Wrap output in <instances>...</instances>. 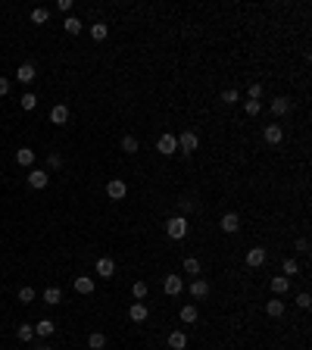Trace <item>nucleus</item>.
I'll use <instances>...</instances> for the list:
<instances>
[{
    "mask_svg": "<svg viewBox=\"0 0 312 350\" xmlns=\"http://www.w3.org/2000/svg\"><path fill=\"white\" fill-rule=\"evenodd\" d=\"M166 235L172 241H184V238H188V219H184V216H172L166 222Z\"/></svg>",
    "mask_w": 312,
    "mask_h": 350,
    "instance_id": "1",
    "label": "nucleus"
},
{
    "mask_svg": "<svg viewBox=\"0 0 312 350\" xmlns=\"http://www.w3.org/2000/svg\"><path fill=\"white\" fill-rule=\"evenodd\" d=\"M175 138H178V154H184V157H191L194 150L200 147V138L194 135L191 128H184V132H181V135H175Z\"/></svg>",
    "mask_w": 312,
    "mask_h": 350,
    "instance_id": "2",
    "label": "nucleus"
},
{
    "mask_svg": "<svg viewBox=\"0 0 312 350\" xmlns=\"http://www.w3.org/2000/svg\"><path fill=\"white\" fill-rule=\"evenodd\" d=\"M156 150L163 157H172V154H178V138L172 135V132H166V135H159V141H156Z\"/></svg>",
    "mask_w": 312,
    "mask_h": 350,
    "instance_id": "3",
    "label": "nucleus"
},
{
    "mask_svg": "<svg viewBox=\"0 0 312 350\" xmlns=\"http://www.w3.org/2000/svg\"><path fill=\"white\" fill-rule=\"evenodd\" d=\"M50 184V175L44 172V169H28V188H34V191H44Z\"/></svg>",
    "mask_w": 312,
    "mask_h": 350,
    "instance_id": "4",
    "label": "nucleus"
},
{
    "mask_svg": "<svg viewBox=\"0 0 312 350\" xmlns=\"http://www.w3.org/2000/svg\"><path fill=\"white\" fill-rule=\"evenodd\" d=\"M269 110H272V116H287V113L294 110V100H291V97H284V94H278V97H272Z\"/></svg>",
    "mask_w": 312,
    "mask_h": 350,
    "instance_id": "5",
    "label": "nucleus"
},
{
    "mask_svg": "<svg viewBox=\"0 0 312 350\" xmlns=\"http://www.w3.org/2000/svg\"><path fill=\"white\" fill-rule=\"evenodd\" d=\"M218 228H222L225 235H237L240 231V216L237 213H225L222 219H218Z\"/></svg>",
    "mask_w": 312,
    "mask_h": 350,
    "instance_id": "6",
    "label": "nucleus"
},
{
    "mask_svg": "<svg viewBox=\"0 0 312 350\" xmlns=\"http://www.w3.org/2000/svg\"><path fill=\"white\" fill-rule=\"evenodd\" d=\"M128 319L131 322H147L150 319V307H147L144 300H134L131 307H128Z\"/></svg>",
    "mask_w": 312,
    "mask_h": 350,
    "instance_id": "7",
    "label": "nucleus"
},
{
    "mask_svg": "<svg viewBox=\"0 0 312 350\" xmlns=\"http://www.w3.org/2000/svg\"><path fill=\"white\" fill-rule=\"evenodd\" d=\"M163 291H166L169 297H178L181 291H184V282H181V275H172V272H169V275L163 278Z\"/></svg>",
    "mask_w": 312,
    "mask_h": 350,
    "instance_id": "8",
    "label": "nucleus"
},
{
    "mask_svg": "<svg viewBox=\"0 0 312 350\" xmlns=\"http://www.w3.org/2000/svg\"><path fill=\"white\" fill-rule=\"evenodd\" d=\"M125 194H128V184H125L122 178H112L106 184V197H109V200H125Z\"/></svg>",
    "mask_w": 312,
    "mask_h": 350,
    "instance_id": "9",
    "label": "nucleus"
},
{
    "mask_svg": "<svg viewBox=\"0 0 312 350\" xmlns=\"http://www.w3.org/2000/svg\"><path fill=\"white\" fill-rule=\"evenodd\" d=\"M265 256H269V253H265V247H250L244 260H247V266H250V269H259V266L265 263Z\"/></svg>",
    "mask_w": 312,
    "mask_h": 350,
    "instance_id": "10",
    "label": "nucleus"
},
{
    "mask_svg": "<svg viewBox=\"0 0 312 350\" xmlns=\"http://www.w3.org/2000/svg\"><path fill=\"white\" fill-rule=\"evenodd\" d=\"M262 138H265V144H281L284 141V128L281 125H265L262 128Z\"/></svg>",
    "mask_w": 312,
    "mask_h": 350,
    "instance_id": "11",
    "label": "nucleus"
},
{
    "mask_svg": "<svg viewBox=\"0 0 312 350\" xmlns=\"http://www.w3.org/2000/svg\"><path fill=\"white\" fill-rule=\"evenodd\" d=\"M188 291H191V297H197V300H203L206 294H209V282H206V278H194V282L188 285Z\"/></svg>",
    "mask_w": 312,
    "mask_h": 350,
    "instance_id": "12",
    "label": "nucleus"
},
{
    "mask_svg": "<svg viewBox=\"0 0 312 350\" xmlns=\"http://www.w3.org/2000/svg\"><path fill=\"white\" fill-rule=\"evenodd\" d=\"M97 275H100V278H112V275H115V260H109V256H100V260H97Z\"/></svg>",
    "mask_w": 312,
    "mask_h": 350,
    "instance_id": "13",
    "label": "nucleus"
},
{
    "mask_svg": "<svg viewBox=\"0 0 312 350\" xmlns=\"http://www.w3.org/2000/svg\"><path fill=\"white\" fill-rule=\"evenodd\" d=\"M178 319H181L184 325H194V322L200 319V313H197V307H194V303H184L181 313H178Z\"/></svg>",
    "mask_w": 312,
    "mask_h": 350,
    "instance_id": "14",
    "label": "nucleus"
},
{
    "mask_svg": "<svg viewBox=\"0 0 312 350\" xmlns=\"http://www.w3.org/2000/svg\"><path fill=\"white\" fill-rule=\"evenodd\" d=\"M50 122L53 125H66L69 122V107H66V103H56V107L50 110Z\"/></svg>",
    "mask_w": 312,
    "mask_h": 350,
    "instance_id": "15",
    "label": "nucleus"
},
{
    "mask_svg": "<svg viewBox=\"0 0 312 350\" xmlns=\"http://www.w3.org/2000/svg\"><path fill=\"white\" fill-rule=\"evenodd\" d=\"M269 288H272V294H287V291H291V278H284V275H275L272 282H269Z\"/></svg>",
    "mask_w": 312,
    "mask_h": 350,
    "instance_id": "16",
    "label": "nucleus"
},
{
    "mask_svg": "<svg viewBox=\"0 0 312 350\" xmlns=\"http://www.w3.org/2000/svg\"><path fill=\"white\" fill-rule=\"evenodd\" d=\"M16 163H19L22 169H31V166H34V150H31V147L16 150Z\"/></svg>",
    "mask_w": 312,
    "mask_h": 350,
    "instance_id": "17",
    "label": "nucleus"
},
{
    "mask_svg": "<svg viewBox=\"0 0 312 350\" xmlns=\"http://www.w3.org/2000/svg\"><path fill=\"white\" fill-rule=\"evenodd\" d=\"M72 288L78 291V294H94V278H91V275H78Z\"/></svg>",
    "mask_w": 312,
    "mask_h": 350,
    "instance_id": "18",
    "label": "nucleus"
},
{
    "mask_svg": "<svg viewBox=\"0 0 312 350\" xmlns=\"http://www.w3.org/2000/svg\"><path fill=\"white\" fill-rule=\"evenodd\" d=\"M34 75H38V72H34V66H31V63H22V66H19V72H16V78L22 81V85H31Z\"/></svg>",
    "mask_w": 312,
    "mask_h": 350,
    "instance_id": "19",
    "label": "nucleus"
},
{
    "mask_svg": "<svg viewBox=\"0 0 312 350\" xmlns=\"http://www.w3.org/2000/svg\"><path fill=\"white\" fill-rule=\"evenodd\" d=\"M44 303H47V307H56V303H63V291L60 288H44Z\"/></svg>",
    "mask_w": 312,
    "mask_h": 350,
    "instance_id": "20",
    "label": "nucleus"
},
{
    "mask_svg": "<svg viewBox=\"0 0 312 350\" xmlns=\"http://www.w3.org/2000/svg\"><path fill=\"white\" fill-rule=\"evenodd\" d=\"M53 332H56L53 319H41V322H34V335H41V338H50Z\"/></svg>",
    "mask_w": 312,
    "mask_h": 350,
    "instance_id": "21",
    "label": "nucleus"
},
{
    "mask_svg": "<svg viewBox=\"0 0 312 350\" xmlns=\"http://www.w3.org/2000/svg\"><path fill=\"white\" fill-rule=\"evenodd\" d=\"M169 347L172 350H184L188 347V335L184 332H169Z\"/></svg>",
    "mask_w": 312,
    "mask_h": 350,
    "instance_id": "22",
    "label": "nucleus"
},
{
    "mask_svg": "<svg viewBox=\"0 0 312 350\" xmlns=\"http://www.w3.org/2000/svg\"><path fill=\"white\" fill-rule=\"evenodd\" d=\"M91 38H94V41H106L109 38V25H106V22H94V25H91Z\"/></svg>",
    "mask_w": 312,
    "mask_h": 350,
    "instance_id": "23",
    "label": "nucleus"
},
{
    "mask_svg": "<svg viewBox=\"0 0 312 350\" xmlns=\"http://www.w3.org/2000/svg\"><path fill=\"white\" fill-rule=\"evenodd\" d=\"M265 313H269V319H281L284 316V300H269L265 303Z\"/></svg>",
    "mask_w": 312,
    "mask_h": 350,
    "instance_id": "24",
    "label": "nucleus"
},
{
    "mask_svg": "<svg viewBox=\"0 0 312 350\" xmlns=\"http://www.w3.org/2000/svg\"><path fill=\"white\" fill-rule=\"evenodd\" d=\"M218 100H222L225 107H234V103L240 100V91H237V88H225L222 94H218Z\"/></svg>",
    "mask_w": 312,
    "mask_h": 350,
    "instance_id": "25",
    "label": "nucleus"
},
{
    "mask_svg": "<svg viewBox=\"0 0 312 350\" xmlns=\"http://www.w3.org/2000/svg\"><path fill=\"white\" fill-rule=\"evenodd\" d=\"M47 19H50V9L47 6H34L31 9V22H34V25H47Z\"/></svg>",
    "mask_w": 312,
    "mask_h": 350,
    "instance_id": "26",
    "label": "nucleus"
},
{
    "mask_svg": "<svg viewBox=\"0 0 312 350\" xmlns=\"http://www.w3.org/2000/svg\"><path fill=\"white\" fill-rule=\"evenodd\" d=\"M88 347L91 350H103V347H106V335H103V332H91L88 335Z\"/></svg>",
    "mask_w": 312,
    "mask_h": 350,
    "instance_id": "27",
    "label": "nucleus"
},
{
    "mask_svg": "<svg viewBox=\"0 0 312 350\" xmlns=\"http://www.w3.org/2000/svg\"><path fill=\"white\" fill-rule=\"evenodd\" d=\"M122 150L131 157V154H137V150H141V141H137L134 135H125V138H122Z\"/></svg>",
    "mask_w": 312,
    "mask_h": 350,
    "instance_id": "28",
    "label": "nucleus"
},
{
    "mask_svg": "<svg viewBox=\"0 0 312 350\" xmlns=\"http://www.w3.org/2000/svg\"><path fill=\"white\" fill-rule=\"evenodd\" d=\"M63 28H66V34H78V31L85 28V22H82V19H75V16H66Z\"/></svg>",
    "mask_w": 312,
    "mask_h": 350,
    "instance_id": "29",
    "label": "nucleus"
},
{
    "mask_svg": "<svg viewBox=\"0 0 312 350\" xmlns=\"http://www.w3.org/2000/svg\"><path fill=\"white\" fill-rule=\"evenodd\" d=\"M16 335H19V341H22V344L34 341V325H25V322H22L19 329H16Z\"/></svg>",
    "mask_w": 312,
    "mask_h": 350,
    "instance_id": "30",
    "label": "nucleus"
},
{
    "mask_svg": "<svg viewBox=\"0 0 312 350\" xmlns=\"http://www.w3.org/2000/svg\"><path fill=\"white\" fill-rule=\"evenodd\" d=\"M281 272H284V278H291V275H300V266H297V260H294V256H287V260L281 263Z\"/></svg>",
    "mask_w": 312,
    "mask_h": 350,
    "instance_id": "31",
    "label": "nucleus"
},
{
    "mask_svg": "<svg viewBox=\"0 0 312 350\" xmlns=\"http://www.w3.org/2000/svg\"><path fill=\"white\" fill-rule=\"evenodd\" d=\"M131 294H134V300H147L150 285H147V282H134V285H131Z\"/></svg>",
    "mask_w": 312,
    "mask_h": 350,
    "instance_id": "32",
    "label": "nucleus"
},
{
    "mask_svg": "<svg viewBox=\"0 0 312 350\" xmlns=\"http://www.w3.org/2000/svg\"><path fill=\"white\" fill-rule=\"evenodd\" d=\"M19 107H22V110H34V107H38V94H31V91H25V94L19 97Z\"/></svg>",
    "mask_w": 312,
    "mask_h": 350,
    "instance_id": "33",
    "label": "nucleus"
},
{
    "mask_svg": "<svg viewBox=\"0 0 312 350\" xmlns=\"http://www.w3.org/2000/svg\"><path fill=\"white\" fill-rule=\"evenodd\" d=\"M262 94H265V91H262L259 81H253V85L247 88V100H259V103H262Z\"/></svg>",
    "mask_w": 312,
    "mask_h": 350,
    "instance_id": "34",
    "label": "nucleus"
},
{
    "mask_svg": "<svg viewBox=\"0 0 312 350\" xmlns=\"http://www.w3.org/2000/svg\"><path fill=\"white\" fill-rule=\"evenodd\" d=\"M184 272H188V275H200V260H197V256H188V260H184Z\"/></svg>",
    "mask_w": 312,
    "mask_h": 350,
    "instance_id": "35",
    "label": "nucleus"
},
{
    "mask_svg": "<svg viewBox=\"0 0 312 350\" xmlns=\"http://www.w3.org/2000/svg\"><path fill=\"white\" fill-rule=\"evenodd\" d=\"M19 303H34V288L31 285H22L19 288Z\"/></svg>",
    "mask_w": 312,
    "mask_h": 350,
    "instance_id": "36",
    "label": "nucleus"
},
{
    "mask_svg": "<svg viewBox=\"0 0 312 350\" xmlns=\"http://www.w3.org/2000/svg\"><path fill=\"white\" fill-rule=\"evenodd\" d=\"M244 113L247 116H259L262 113V103L259 100H244Z\"/></svg>",
    "mask_w": 312,
    "mask_h": 350,
    "instance_id": "37",
    "label": "nucleus"
},
{
    "mask_svg": "<svg viewBox=\"0 0 312 350\" xmlns=\"http://www.w3.org/2000/svg\"><path fill=\"white\" fill-rule=\"evenodd\" d=\"M297 307H300V310H309V307H312L309 291H300V294H297Z\"/></svg>",
    "mask_w": 312,
    "mask_h": 350,
    "instance_id": "38",
    "label": "nucleus"
},
{
    "mask_svg": "<svg viewBox=\"0 0 312 350\" xmlns=\"http://www.w3.org/2000/svg\"><path fill=\"white\" fill-rule=\"evenodd\" d=\"M191 213H194V200H181V203H178V216L188 219Z\"/></svg>",
    "mask_w": 312,
    "mask_h": 350,
    "instance_id": "39",
    "label": "nucleus"
},
{
    "mask_svg": "<svg viewBox=\"0 0 312 350\" xmlns=\"http://www.w3.org/2000/svg\"><path fill=\"white\" fill-rule=\"evenodd\" d=\"M56 9H60V13H72V0H56Z\"/></svg>",
    "mask_w": 312,
    "mask_h": 350,
    "instance_id": "40",
    "label": "nucleus"
},
{
    "mask_svg": "<svg viewBox=\"0 0 312 350\" xmlns=\"http://www.w3.org/2000/svg\"><path fill=\"white\" fill-rule=\"evenodd\" d=\"M47 166H50V169H60V166H63V157H60V154H50V157H47Z\"/></svg>",
    "mask_w": 312,
    "mask_h": 350,
    "instance_id": "41",
    "label": "nucleus"
},
{
    "mask_svg": "<svg viewBox=\"0 0 312 350\" xmlns=\"http://www.w3.org/2000/svg\"><path fill=\"white\" fill-rule=\"evenodd\" d=\"M6 94H9V78L0 75V97H6Z\"/></svg>",
    "mask_w": 312,
    "mask_h": 350,
    "instance_id": "42",
    "label": "nucleus"
},
{
    "mask_svg": "<svg viewBox=\"0 0 312 350\" xmlns=\"http://www.w3.org/2000/svg\"><path fill=\"white\" fill-rule=\"evenodd\" d=\"M297 253H309V241L306 238H297Z\"/></svg>",
    "mask_w": 312,
    "mask_h": 350,
    "instance_id": "43",
    "label": "nucleus"
},
{
    "mask_svg": "<svg viewBox=\"0 0 312 350\" xmlns=\"http://www.w3.org/2000/svg\"><path fill=\"white\" fill-rule=\"evenodd\" d=\"M44 350H53V347H44Z\"/></svg>",
    "mask_w": 312,
    "mask_h": 350,
    "instance_id": "44",
    "label": "nucleus"
}]
</instances>
